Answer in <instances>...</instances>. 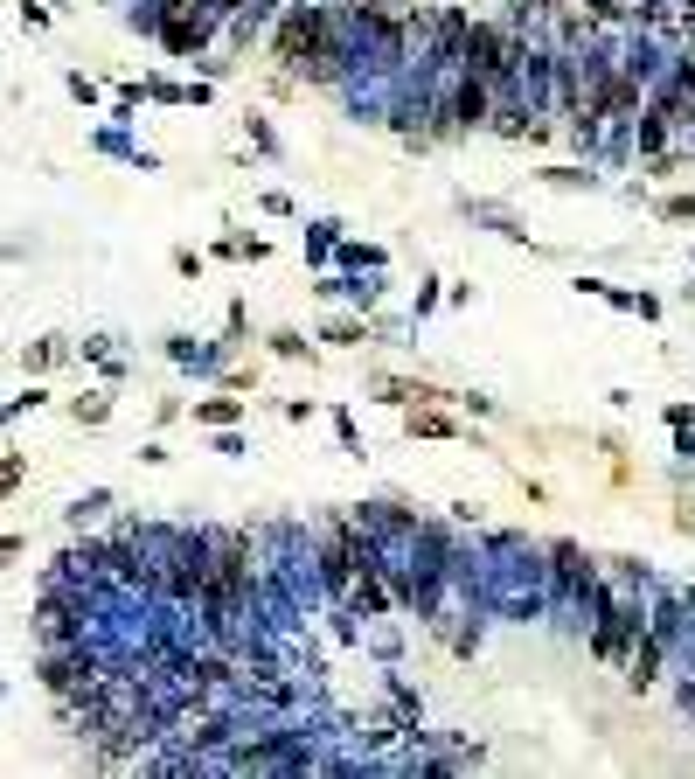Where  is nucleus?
Here are the masks:
<instances>
[{
	"label": "nucleus",
	"mask_w": 695,
	"mask_h": 779,
	"mask_svg": "<svg viewBox=\"0 0 695 779\" xmlns=\"http://www.w3.org/2000/svg\"><path fill=\"white\" fill-rule=\"evenodd\" d=\"M640 592L647 585H633V578H605V592L584 606L591 613V654L598 661H619L626 668V654H633V640H640V626H647V606H640Z\"/></svg>",
	"instance_id": "f257e3e1"
},
{
	"label": "nucleus",
	"mask_w": 695,
	"mask_h": 779,
	"mask_svg": "<svg viewBox=\"0 0 695 779\" xmlns=\"http://www.w3.org/2000/svg\"><path fill=\"white\" fill-rule=\"evenodd\" d=\"M543 557H550V592L563 599V606H591V599L605 592V564H598L591 550H577V543H550Z\"/></svg>",
	"instance_id": "f03ea898"
},
{
	"label": "nucleus",
	"mask_w": 695,
	"mask_h": 779,
	"mask_svg": "<svg viewBox=\"0 0 695 779\" xmlns=\"http://www.w3.org/2000/svg\"><path fill=\"white\" fill-rule=\"evenodd\" d=\"M494 105H501V84L459 63V70H452V126H459V133H487V126H494Z\"/></svg>",
	"instance_id": "7ed1b4c3"
},
{
	"label": "nucleus",
	"mask_w": 695,
	"mask_h": 779,
	"mask_svg": "<svg viewBox=\"0 0 695 779\" xmlns=\"http://www.w3.org/2000/svg\"><path fill=\"white\" fill-rule=\"evenodd\" d=\"M404 432H411V439H452L459 425L445 418V404H411V411H404Z\"/></svg>",
	"instance_id": "20e7f679"
},
{
	"label": "nucleus",
	"mask_w": 695,
	"mask_h": 779,
	"mask_svg": "<svg viewBox=\"0 0 695 779\" xmlns=\"http://www.w3.org/2000/svg\"><path fill=\"white\" fill-rule=\"evenodd\" d=\"M195 418L223 432V425H237V418H244V404H237V397H202V404H195Z\"/></svg>",
	"instance_id": "39448f33"
},
{
	"label": "nucleus",
	"mask_w": 695,
	"mask_h": 779,
	"mask_svg": "<svg viewBox=\"0 0 695 779\" xmlns=\"http://www.w3.org/2000/svg\"><path fill=\"white\" fill-rule=\"evenodd\" d=\"M556 7H570V0H515V14H508V21H522V28H536V21H550Z\"/></svg>",
	"instance_id": "423d86ee"
},
{
	"label": "nucleus",
	"mask_w": 695,
	"mask_h": 779,
	"mask_svg": "<svg viewBox=\"0 0 695 779\" xmlns=\"http://www.w3.org/2000/svg\"><path fill=\"white\" fill-rule=\"evenodd\" d=\"M577 7H584L598 28H619V21H626V0H577Z\"/></svg>",
	"instance_id": "0eeeda50"
},
{
	"label": "nucleus",
	"mask_w": 695,
	"mask_h": 779,
	"mask_svg": "<svg viewBox=\"0 0 695 779\" xmlns=\"http://www.w3.org/2000/svg\"><path fill=\"white\" fill-rule=\"evenodd\" d=\"M105 411H112L105 397H77V404H70V418H77V425H105Z\"/></svg>",
	"instance_id": "6e6552de"
},
{
	"label": "nucleus",
	"mask_w": 695,
	"mask_h": 779,
	"mask_svg": "<svg viewBox=\"0 0 695 779\" xmlns=\"http://www.w3.org/2000/svg\"><path fill=\"white\" fill-rule=\"evenodd\" d=\"M56 362H63V341H35L28 348V369H56Z\"/></svg>",
	"instance_id": "1a4fd4ad"
},
{
	"label": "nucleus",
	"mask_w": 695,
	"mask_h": 779,
	"mask_svg": "<svg viewBox=\"0 0 695 779\" xmlns=\"http://www.w3.org/2000/svg\"><path fill=\"white\" fill-rule=\"evenodd\" d=\"M327 341H369L362 320H327Z\"/></svg>",
	"instance_id": "9d476101"
},
{
	"label": "nucleus",
	"mask_w": 695,
	"mask_h": 779,
	"mask_svg": "<svg viewBox=\"0 0 695 779\" xmlns=\"http://www.w3.org/2000/svg\"><path fill=\"white\" fill-rule=\"evenodd\" d=\"M661 216H668V223H689V216H695V195H668V202H661Z\"/></svg>",
	"instance_id": "9b49d317"
},
{
	"label": "nucleus",
	"mask_w": 695,
	"mask_h": 779,
	"mask_svg": "<svg viewBox=\"0 0 695 779\" xmlns=\"http://www.w3.org/2000/svg\"><path fill=\"white\" fill-rule=\"evenodd\" d=\"M550 181H556V188H591V174H584V167H550Z\"/></svg>",
	"instance_id": "f8f14e48"
},
{
	"label": "nucleus",
	"mask_w": 695,
	"mask_h": 779,
	"mask_svg": "<svg viewBox=\"0 0 695 779\" xmlns=\"http://www.w3.org/2000/svg\"><path fill=\"white\" fill-rule=\"evenodd\" d=\"M21 487V460H0V494H14Z\"/></svg>",
	"instance_id": "ddd939ff"
},
{
	"label": "nucleus",
	"mask_w": 695,
	"mask_h": 779,
	"mask_svg": "<svg viewBox=\"0 0 695 779\" xmlns=\"http://www.w3.org/2000/svg\"><path fill=\"white\" fill-rule=\"evenodd\" d=\"M14 557H21V536H0V571H7Z\"/></svg>",
	"instance_id": "4468645a"
},
{
	"label": "nucleus",
	"mask_w": 695,
	"mask_h": 779,
	"mask_svg": "<svg viewBox=\"0 0 695 779\" xmlns=\"http://www.w3.org/2000/svg\"><path fill=\"white\" fill-rule=\"evenodd\" d=\"M682 710H689V717H695V675H689V682H682Z\"/></svg>",
	"instance_id": "2eb2a0df"
}]
</instances>
